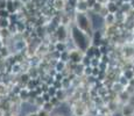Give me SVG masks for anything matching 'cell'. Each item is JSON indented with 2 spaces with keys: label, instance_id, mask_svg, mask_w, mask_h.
<instances>
[{
  "label": "cell",
  "instance_id": "cell-5",
  "mask_svg": "<svg viewBox=\"0 0 134 116\" xmlns=\"http://www.w3.org/2000/svg\"><path fill=\"white\" fill-rule=\"evenodd\" d=\"M76 7L78 8L79 13H84L87 8H89L87 4H86V2H84V1H78V4H77V6H76Z\"/></svg>",
  "mask_w": 134,
  "mask_h": 116
},
{
  "label": "cell",
  "instance_id": "cell-2",
  "mask_svg": "<svg viewBox=\"0 0 134 116\" xmlns=\"http://www.w3.org/2000/svg\"><path fill=\"white\" fill-rule=\"evenodd\" d=\"M72 35L76 41V43L81 46L82 49H86L87 48V43H86V38L84 34L82 33V30H79L78 28H74L72 29Z\"/></svg>",
  "mask_w": 134,
  "mask_h": 116
},
{
  "label": "cell",
  "instance_id": "cell-3",
  "mask_svg": "<svg viewBox=\"0 0 134 116\" xmlns=\"http://www.w3.org/2000/svg\"><path fill=\"white\" fill-rule=\"evenodd\" d=\"M90 17V22H91V26L93 27V29H99L100 27L104 23V17L102 16L100 14H97V13H91L89 15Z\"/></svg>",
  "mask_w": 134,
  "mask_h": 116
},
{
  "label": "cell",
  "instance_id": "cell-8",
  "mask_svg": "<svg viewBox=\"0 0 134 116\" xmlns=\"http://www.w3.org/2000/svg\"><path fill=\"white\" fill-rule=\"evenodd\" d=\"M6 6H7V0H0V11L6 9Z\"/></svg>",
  "mask_w": 134,
  "mask_h": 116
},
{
  "label": "cell",
  "instance_id": "cell-9",
  "mask_svg": "<svg viewBox=\"0 0 134 116\" xmlns=\"http://www.w3.org/2000/svg\"><path fill=\"white\" fill-rule=\"evenodd\" d=\"M86 73H92V69L91 68H86Z\"/></svg>",
  "mask_w": 134,
  "mask_h": 116
},
{
  "label": "cell",
  "instance_id": "cell-1",
  "mask_svg": "<svg viewBox=\"0 0 134 116\" xmlns=\"http://www.w3.org/2000/svg\"><path fill=\"white\" fill-rule=\"evenodd\" d=\"M77 26H78V29L82 30V32H87V29L91 26V22H90V17L86 16L84 13H78L77 14Z\"/></svg>",
  "mask_w": 134,
  "mask_h": 116
},
{
  "label": "cell",
  "instance_id": "cell-6",
  "mask_svg": "<svg viewBox=\"0 0 134 116\" xmlns=\"http://www.w3.org/2000/svg\"><path fill=\"white\" fill-rule=\"evenodd\" d=\"M11 22L6 17H0V29H4V28H8Z\"/></svg>",
  "mask_w": 134,
  "mask_h": 116
},
{
  "label": "cell",
  "instance_id": "cell-7",
  "mask_svg": "<svg viewBox=\"0 0 134 116\" xmlns=\"http://www.w3.org/2000/svg\"><path fill=\"white\" fill-rule=\"evenodd\" d=\"M54 5H55V8L61 9V8H63V7H64V1H63V0H55Z\"/></svg>",
  "mask_w": 134,
  "mask_h": 116
},
{
  "label": "cell",
  "instance_id": "cell-10",
  "mask_svg": "<svg viewBox=\"0 0 134 116\" xmlns=\"http://www.w3.org/2000/svg\"><path fill=\"white\" fill-rule=\"evenodd\" d=\"M57 48H58V49H61V50H62V49H63L64 46H63V45H60V44H58V45H57Z\"/></svg>",
  "mask_w": 134,
  "mask_h": 116
},
{
  "label": "cell",
  "instance_id": "cell-4",
  "mask_svg": "<svg viewBox=\"0 0 134 116\" xmlns=\"http://www.w3.org/2000/svg\"><path fill=\"white\" fill-rule=\"evenodd\" d=\"M107 9H109V13L110 14H114V13H117L118 11V6H117V2H113L111 1L109 5H107Z\"/></svg>",
  "mask_w": 134,
  "mask_h": 116
}]
</instances>
